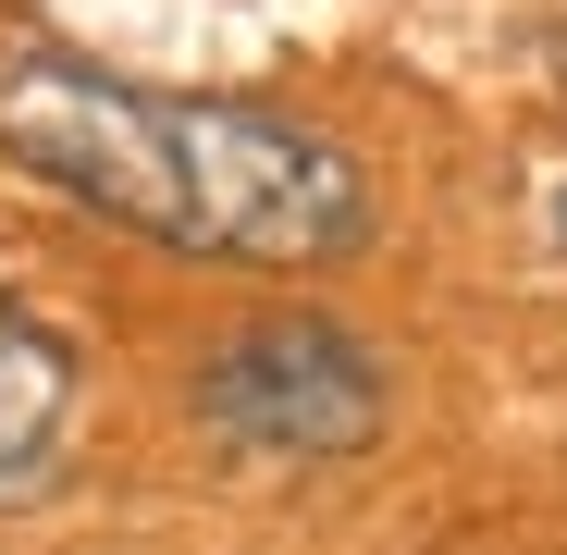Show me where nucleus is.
I'll return each mask as SVG.
<instances>
[{
    "instance_id": "nucleus-2",
    "label": "nucleus",
    "mask_w": 567,
    "mask_h": 555,
    "mask_svg": "<svg viewBox=\"0 0 567 555\" xmlns=\"http://www.w3.org/2000/svg\"><path fill=\"white\" fill-rule=\"evenodd\" d=\"M198 420L235 456H358L383 432V370L333 321H247L198 370Z\"/></svg>"
},
{
    "instance_id": "nucleus-1",
    "label": "nucleus",
    "mask_w": 567,
    "mask_h": 555,
    "mask_svg": "<svg viewBox=\"0 0 567 555\" xmlns=\"http://www.w3.org/2000/svg\"><path fill=\"white\" fill-rule=\"evenodd\" d=\"M0 161L62 185L74 210L136 223L185 259L247 271H321L370 235V185L333 136L284 124L259 100H185V86H124L62 50H25L0 74Z\"/></svg>"
},
{
    "instance_id": "nucleus-4",
    "label": "nucleus",
    "mask_w": 567,
    "mask_h": 555,
    "mask_svg": "<svg viewBox=\"0 0 567 555\" xmlns=\"http://www.w3.org/2000/svg\"><path fill=\"white\" fill-rule=\"evenodd\" d=\"M555 235H567V198H555Z\"/></svg>"
},
{
    "instance_id": "nucleus-3",
    "label": "nucleus",
    "mask_w": 567,
    "mask_h": 555,
    "mask_svg": "<svg viewBox=\"0 0 567 555\" xmlns=\"http://www.w3.org/2000/svg\"><path fill=\"white\" fill-rule=\"evenodd\" d=\"M74 395H86L74 333H50L38 309H0V506H38L62 482Z\"/></svg>"
}]
</instances>
